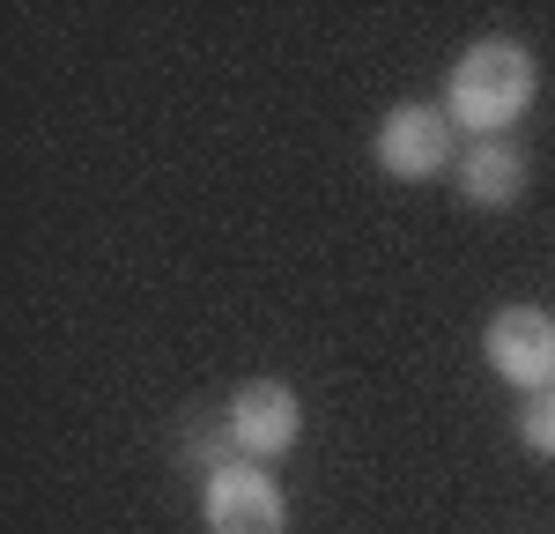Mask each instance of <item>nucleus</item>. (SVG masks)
<instances>
[{
	"mask_svg": "<svg viewBox=\"0 0 555 534\" xmlns=\"http://www.w3.org/2000/svg\"><path fill=\"white\" fill-rule=\"evenodd\" d=\"M222 416H230V438H237L245 460H282L304 431V400L289 394L282 379H245Z\"/></svg>",
	"mask_w": 555,
	"mask_h": 534,
	"instance_id": "39448f33",
	"label": "nucleus"
},
{
	"mask_svg": "<svg viewBox=\"0 0 555 534\" xmlns=\"http://www.w3.org/2000/svg\"><path fill=\"white\" fill-rule=\"evenodd\" d=\"M533 97H541V67H533V52L518 38L467 44V52L452 60V75H444V112H452V127H467L474 141H504V134L533 112Z\"/></svg>",
	"mask_w": 555,
	"mask_h": 534,
	"instance_id": "f257e3e1",
	"label": "nucleus"
},
{
	"mask_svg": "<svg viewBox=\"0 0 555 534\" xmlns=\"http://www.w3.org/2000/svg\"><path fill=\"white\" fill-rule=\"evenodd\" d=\"M201 520L208 534H289V497L259 460H230L201 490Z\"/></svg>",
	"mask_w": 555,
	"mask_h": 534,
	"instance_id": "7ed1b4c3",
	"label": "nucleus"
},
{
	"mask_svg": "<svg viewBox=\"0 0 555 534\" xmlns=\"http://www.w3.org/2000/svg\"><path fill=\"white\" fill-rule=\"evenodd\" d=\"M518 438H526V453L555 460V386L526 394V408H518Z\"/></svg>",
	"mask_w": 555,
	"mask_h": 534,
	"instance_id": "0eeeda50",
	"label": "nucleus"
},
{
	"mask_svg": "<svg viewBox=\"0 0 555 534\" xmlns=\"http://www.w3.org/2000/svg\"><path fill=\"white\" fill-rule=\"evenodd\" d=\"M481 356H489V371H496L504 386L541 394V386H555V319L541 305L489 312V327H481Z\"/></svg>",
	"mask_w": 555,
	"mask_h": 534,
	"instance_id": "20e7f679",
	"label": "nucleus"
},
{
	"mask_svg": "<svg viewBox=\"0 0 555 534\" xmlns=\"http://www.w3.org/2000/svg\"><path fill=\"white\" fill-rule=\"evenodd\" d=\"M371 156H378L385 178L423 186V178H444L460 164V127H452L444 104H392L371 134Z\"/></svg>",
	"mask_w": 555,
	"mask_h": 534,
	"instance_id": "f03ea898",
	"label": "nucleus"
},
{
	"mask_svg": "<svg viewBox=\"0 0 555 534\" xmlns=\"http://www.w3.org/2000/svg\"><path fill=\"white\" fill-rule=\"evenodd\" d=\"M452 178H460V193H467L474 208H512L518 193H526V178H533V164H526L518 141H467Z\"/></svg>",
	"mask_w": 555,
	"mask_h": 534,
	"instance_id": "423d86ee",
	"label": "nucleus"
}]
</instances>
